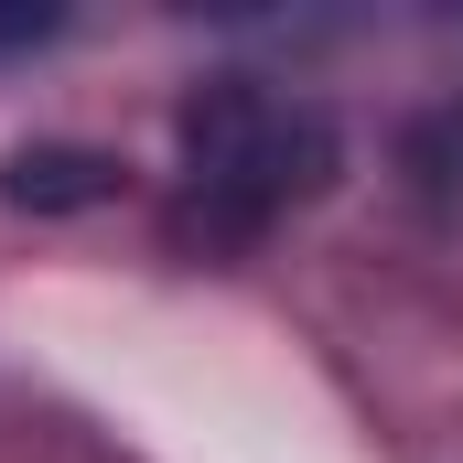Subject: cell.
Masks as SVG:
<instances>
[{
  "label": "cell",
  "mask_w": 463,
  "mask_h": 463,
  "mask_svg": "<svg viewBox=\"0 0 463 463\" xmlns=\"http://www.w3.org/2000/svg\"><path fill=\"white\" fill-rule=\"evenodd\" d=\"M324 173H335L324 109H302V98H280L259 76H205L184 98V216L216 248H248L269 216H291Z\"/></svg>",
  "instance_id": "obj_1"
},
{
  "label": "cell",
  "mask_w": 463,
  "mask_h": 463,
  "mask_svg": "<svg viewBox=\"0 0 463 463\" xmlns=\"http://www.w3.org/2000/svg\"><path fill=\"white\" fill-rule=\"evenodd\" d=\"M0 194H11V205H109V194H118V162H109V151H11Z\"/></svg>",
  "instance_id": "obj_2"
}]
</instances>
